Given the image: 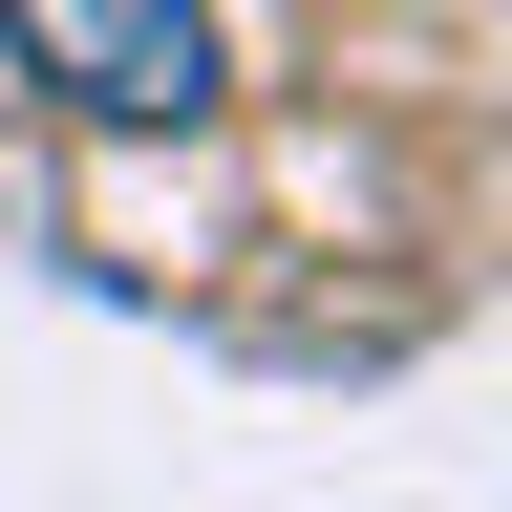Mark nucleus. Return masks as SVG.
Segmentation results:
<instances>
[{
	"mask_svg": "<svg viewBox=\"0 0 512 512\" xmlns=\"http://www.w3.org/2000/svg\"><path fill=\"white\" fill-rule=\"evenodd\" d=\"M0 64H22L64 128H214L235 107L214 0H0Z\"/></svg>",
	"mask_w": 512,
	"mask_h": 512,
	"instance_id": "nucleus-1",
	"label": "nucleus"
}]
</instances>
